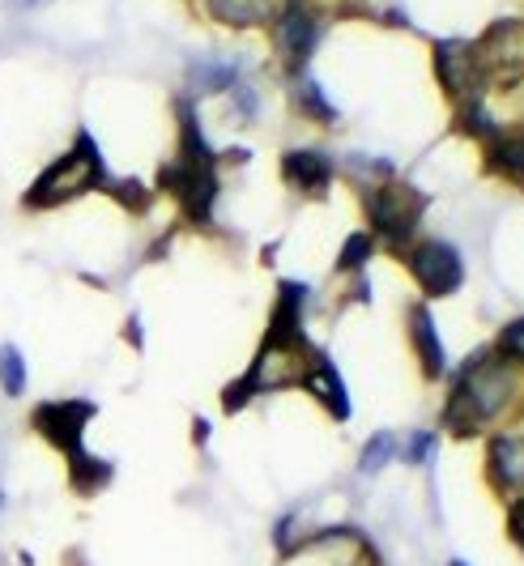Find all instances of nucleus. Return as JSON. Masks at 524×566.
Listing matches in <instances>:
<instances>
[{
	"label": "nucleus",
	"mask_w": 524,
	"mask_h": 566,
	"mask_svg": "<svg viewBox=\"0 0 524 566\" xmlns=\"http://www.w3.org/2000/svg\"><path fill=\"white\" fill-rule=\"evenodd\" d=\"M205 13L213 22L231 30H256V27H273V18L282 13L286 0H201Z\"/></svg>",
	"instance_id": "nucleus-13"
},
{
	"label": "nucleus",
	"mask_w": 524,
	"mask_h": 566,
	"mask_svg": "<svg viewBox=\"0 0 524 566\" xmlns=\"http://www.w3.org/2000/svg\"><path fill=\"white\" fill-rule=\"evenodd\" d=\"M436 73L439 85L457 98V107L482 98L486 69H482V56H478V43H469V39H443V43H436Z\"/></svg>",
	"instance_id": "nucleus-8"
},
{
	"label": "nucleus",
	"mask_w": 524,
	"mask_h": 566,
	"mask_svg": "<svg viewBox=\"0 0 524 566\" xmlns=\"http://www.w3.org/2000/svg\"><path fill=\"white\" fill-rule=\"evenodd\" d=\"M409 273L413 282L422 285L427 298H443V294H457L461 282H465V264H461V252L443 239H418L409 243Z\"/></svg>",
	"instance_id": "nucleus-7"
},
{
	"label": "nucleus",
	"mask_w": 524,
	"mask_h": 566,
	"mask_svg": "<svg viewBox=\"0 0 524 566\" xmlns=\"http://www.w3.org/2000/svg\"><path fill=\"white\" fill-rule=\"evenodd\" d=\"M376 255V239H371V230H358V234H349L342 255H337V273H363V264Z\"/></svg>",
	"instance_id": "nucleus-22"
},
{
	"label": "nucleus",
	"mask_w": 524,
	"mask_h": 566,
	"mask_svg": "<svg viewBox=\"0 0 524 566\" xmlns=\"http://www.w3.org/2000/svg\"><path fill=\"white\" fill-rule=\"evenodd\" d=\"M392 460H397V434H392V430H379V434L367 439V448L358 455V473H363V478H376Z\"/></svg>",
	"instance_id": "nucleus-20"
},
{
	"label": "nucleus",
	"mask_w": 524,
	"mask_h": 566,
	"mask_svg": "<svg viewBox=\"0 0 524 566\" xmlns=\"http://www.w3.org/2000/svg\"><path fill=\"white\" fill-rule=\"evenodd\" d=\"M218 149L205 142L201 124L192 103H179V154L158 170V188L171 192L184 209V218L192 227L213 222V205H218Z\"/></svg>",
	"instance_id": "nucleus-2"
},
{
	"label": "nucleus",
	"mask_w": 524,
	"mask_h": 566,
	"mask_svg": "<svg viewBox=\"0 0 524 566\" xmlns=\"http://www.w3.org/2000/svg\"><path fill=\"white\" fill-rule=\"evenodd\" d=\"M363 209L371 218V239L392 248L397 255L409 252V243L418 239V222L427 213V197L418 188H409L401 179H388L379 188L363 192Z\"/></svg>",
	"instance_id": "nucleus-5"
},
{
	"label": "nucleus",
	"mask_w": 524,
	"mask_h": 566,
	"mask_svg": "<svg viewBox=\"0 0 524 566\" xmlns=\"http://www.w3.org/2000/svg\"><path fill=\"white\" fill-rule=\"evenodd\" d=\"M409 340H413V354H418V363H422V375H427V379H443V375H448L443 337H439L436 319H431V312H427L422 303L409 312Z\"/></svg>",
	"instance_id": "nucleus-14"
},
{
	"label": "nucleus",
	"mask_w": 524,
	"mask_h": 566,
	"mask_svg": "<svg viewBox=\"0 0 524 566\" xmlns=\"http://www.w3.org/2000/svg\"><path fill=\"white\" fill-rule=\"evenodd\" d=\"M0 511H4V494H0Z\"/></svg>",
	"instance_id": "nucleus-30"
},
{
	"label": "nucleus",
	"mask_w": 524,
	"mask_h": 566,
	"mask_svg": "<svg viewBox=\"0 0 524 566\" xmlns=\"http://www.w3.org/2000/svg\"><path fill=\"white\" fill-rule=\"evenodd\" d=\"M495 349L507 358V363L524 367V315L521 319H512V324H503V333L495 337Z\"/></svg>",
	"instance_id": "nucleus-23"
},
{
	"label": "nucleus",
	"mask_w": 524,
	"mask_h": 566,
	"mask_svg": "<svg viewBox=\"0 0 524 566\" xmlns=\"http://www.w3.org/2000/svg\"><path fill=\"white\" fill-rule=\"evenodd\" d=\"M333 158H324L321 149H291L286 158H282V179H286V188L298 192V197L316 200L328 192V184H333Z\"/></svg>",
	"instance_id": "nucleus-11"
},
{
	"label": "nucleus",
	"mask_w": 524,
	"mask_h": 566,
	"mask_svg": "<svg viewBox=\"0 0 524 566\" xmlns=\"http://www.w3.org/2000/svg\"><path fill=\"white\" fill-rule=\"evenodd\" d=\"M367 192V188H379V184H388V179H397V170H392V163L388 158H367V154H354V158H346V167H342Z\"/></svg>",
	"instance_id": "nucleus-21"
},
{
	"label": "nucleus",
	"mask_w": 524,
	"mask_h": 566,
	"mask_svg": "<svg viewBox=\"0 0 524 566\" xmlns=\"http://www.w3.org/2000/svg\"><path fill=\"white\" fill-rule=\"evenodd\" d=\"M231 103H234V112H239V119H256V112H261V94H256V90H252L248 82L234 85Z\"/></svg>",
	"instance_id": "nucleus-26"
},
{
	"label": "nucleus",
	"mask_w": 524,
	"mask_h": 566,
	"mask_svg": "<svg viewBox=\"0 0 524 566\" xmlns=\"http://www.w3.org/2000/svg\"><path fill=\"white\" fill-rule=\"evenodd\" d=\"M303 388L321 400L337 422H346L349 418V392H346V384H342V370L333 367V358H328V354H321V349L312 354L307 375H303Z\"/></svg>",
	"instance_id": "nucleus-12"
},
{
	"label": "nucleus",
	"mask_w": 524,
	"mask_h": 566,
	"mask_svg": "<svg viewBox=\"0 0 524 566\" xmlns=\"http://www.w3.org/2000/svg\"><path fill=\"white\" fill-rule=\"evenodd\" d=\"M312 340L303 333L294 337H282V333H264L261 349L252 358V367L243 370V379H234L231 388L222 392V405L227 413L243 409L252 397H264V392H282V388H303V375H307V363H312Z\"/></svg>",
	"instance_id": "nucleus-3"
},
{
	"label": "nucleus",
	"mask_w": 524,
	"mask_h": 566,
	"mask_svg": "<svg viewBox=\"0 0 524 566\" xmlns=\"http://www.w3.org/2000/svg\"><path fill=\"white\" fill-rule=\"evenodd\" d=\"M448 566H469V563H461V558H452V563H448Z\"/></svg>",
	"instance_id": "nucleus-29"
},
{
	"label": "nucleus",
	"mask_w": 524,
	"mask_h": 566,
	"mask_svg": "<svg viewBox=\"0 0 524 566\" xmlns=\"http://www.w3.org/2000/svg\"><path fill=\"white\" fill-rule=\"evenodd\" d=\"M90 418H94V405H90V400H48V405H39V409L30 413L34 430L64 455L86 452L82 434H86Z\"/></svg>",
	"instance_id": "nucleus-9"
},
{
	"label": "nucleus",
	"mask_w": 524,
	"mask_h": 566,
	"mask_svg": "<svg viewBox=\"0 0 524 566\" xmlns=\"http://www.w3.org/2000/svg\"><path fill=\"white\" fill-rule=\"evenodd\" d=\"M107 192L124 200L128 209H146V205H149V192L137 184V179H119V184H112V179H107Z\"/></svg>",
	"instance_id": "nucleus-25"
},
{
	"label": "nucleus",
	"mask_w": 524,
	"mask_h": 566,
	"mask_svg": "<svg viewBox=\"0 0 524 566\" xmlns=\"http://www.w3.org/2000/svg\"><path fill=\"white\" fill-rule=\"evenodd\" d=\"M482 149H486V167L503 175V179H512L516 188H524V133L499 128L495 137L482 142Z\"/></svg>",
	"instance_id": "nucleus-16"
},
{
	"label": "nucleus",
	"mask_w": 524,
	"mask_h": 566,
	"mask_svg": "<svg viewBox=\"0 0 524 566\" xmlns=\"http://www.w3.org/2000/svg\"><path fill=\"white\" fill-rule=\"evenodd\" d=\"M0 392L9 400L27 397V354L18 345H0Z\"/></svg>",
	"instance_id": "nucleus-19"
},
{
	"label": "nucleus",
	"mask_w": 524,
	"mask_h": 566,
	"mask_svg": "<svg viewBox=\"0 0 524 566\" xmlns=\"http://www.w3.org/2000/svg\"><path fill=\"white\" fill-rule=\"evenodd\" d=\"M486 473L499 494H524V430H499L491 439Z\"/></svg>",
	"instance_id": "nucleus-10"
},
{
	"label": "nucleus",
	"mask_w": 524,
	"mask_h": 566,
	"mask_svg": "<svg viewBox=\"0 0 524 566\" xmlns=\"http://www.w3.org/2000/svg\"><path fill=\"white\" fill-rule=\"evenodd\" d=\"M321 39H324V22L316 9H307V0L282 4V13L273 18V48H277V56H282L291 77L307 73V60L316 56Z\"/></svg>",
	"instance_id": "nucleus-6"
},
{
	"label": "nucleus",
	"mask_w": 524,
	"mask_h": 566,
	"mask_svg": "<svg viewBox=\"0 0 524 566\" xmlns=\"http://www.w3.org/2000/svg\"><path fill=\"white\" fill-rule=\"evenodd\" d=\"M521 392V367L507 363L495 345L469 354L465 367L452 375V392L443 405V430L457 439H473L478 430L503 418Z\"/></svg>",
	"instance_id": "nucleus-1"
},
{
	"label": "nucleus",
	"mask_w": 524,
	"mask_h": 566,
	"mask_svg": "<svg viewBox=\"0 0 524 566\" xmlns=\"http://www.w3.org/2000/svg\"><path fill=\"white\" fill-rule=\"evenodd\" d=\"M436 434H427V430H418V434H409L406 443H397V455L406 460V464H427L431 452H436Z\"/></svg>",
	"instance_id": "nucleus-24"
},
{
	"label": "nucleus",
	"mask_w": 524,
	"mask_h": 566,
	"mask_svg": "<svg viewBox=\"0 0 524 566\" xmlns=\"http://www.w3.org/2000/svg\"><path fill=\"white\" fill-rule=\"evenodd\" d=\"M188 82L197 94H231L234 85L243 82V64L231 56H209L188 64Z\"/></svg>",
	"instance_id": "nucleus-15"
},
{
	"label": "nucleus",
	"mask_w": 524,
	"mask_h": 566,
	"mask_svg": "<svg viewBox=\"0 0 524 566\" xmlns=\"http://www.w3.org/2000/svg\"><path fill=\"white\" fill-rule=\"evenodd\" d=\"M39 4H48V0H13V9H22V13H30V9H39Z\"/></svg>",
	"instance_id": "nucleus-28"
},
{
	"label": "nucleus",
	"mask_w": 524,
	"mask_h": 566,
	"mask_svg": "<svg viewBox=\"0 0 524 566\" xmlns=\"http://www.w3.org/2000/svg\"><path fill=\"white\" fill-rule=\"evenodd\" d=\"M294 103H298V112L307 115V119H316V124H337V107L328 103V94H324L312 73L294 77Z\"/></svg>",
	"instance_id": "nucleus-17"
},
{
	"label": "nucleus",
	"mask_w": 524,
	"mask_h": 566,
	"mask_svg": "<svg viewBox=\"0 0 524 566\" xmlns=\"http://www.w3.org/2000/svg\"><path fill=\"white\" fill-rule=\"evenodd\" d=\"M69 473H73V485H77L82 494H94V490H103V485L112 482V464L90 452L69 455Z\"/></svg>",
	"instance_id": "nucleus-18"
},
{
	"label": "nucleus",
	"mask_w": 524,
	"mask_h": 566,
	"mask_svg": "<svg viewBox=\"0 0 524 566\" xmlns=\"http://www.w3.org/2000/svg\"><path fill=\"white\" fill-rule=\"evenodd\" d=\"M507 533H512V541L524 549V494H516L512 507H507Z\"/></svg>",
	"instance_id": "nucleus-27"
},
{
	"label": "nucleus",
	"mask_w": 524,
	"mask_h": 566,
	"mask_svg": "<svg viewBox=\"0 0 524 566\" xmlns=\"http://www.w3.org/2000/svg\"><path fill=\"white\" fill-rule=\"evenodd\" d=\"M94 188H107V163H103L94 137L82 133L52 167L39 170V179L27 188L22 205H27V209H60V205L86 197Z\"/></svg>",
	"instance_id": "nucleus-4"
}]
</instances>
